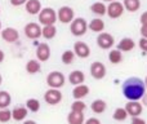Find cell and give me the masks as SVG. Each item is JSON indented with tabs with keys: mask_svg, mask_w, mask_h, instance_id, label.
<instances>
[{
	"mask_svg": "<svg viewBox=\"0 0 147 124\" xmlns=\"http://www.w3.org/2000/svg\"><path fill=\"white\" fill-rule=\"evenodd\" d=\"M123 94L128 101H140L146 93V85L145 81L141 78L132 76L124 80L123 83Z\"/></svg>",
	"mask_w": 147,
	"mask_h": 124,
	"instance_id": "obj_1",
	"label": "cell"
},
{
	"mask_svg": "<svg viewBox=\"0 0 147 124\" xmlns=\"http://www.w3.org/2000/svg\"><path fill=\"white\" fill-rule=\"evenodd\" d=\"M66 83V76L61 71H52L47 76V85L52 89H59Z\"/></svg>",
	"mask_w": 147,
	"mask_h": 124,
	"instance_id": "obj_2",
	"label": "cell"
},
{
	"mask_svg": "<svg viewBox=\"0 0 147 124\" xmlns=\"http://www.w3.org/2000/svg\"><path fill=\"white\" fill-rule=\"evenodd\" d=\"M38 16L39 22L43 26H53L57 22V13L53 8H43Z\"/></svg>",
	"mask_w": 147,
	"mask_h": 124,
	"instance_id": "obj_3",
	"label": "cell"
},
{
	"mask_svg": "<svg viewBox=\"0 0 147 124\" xmlns=\"http://www.w3.org/2000/svg\"><path fill=\"white\" fill-rule=\"evenodd\" d=\"M86 30H88V23L83 17L74 18V21L70 23V31L74 36H83L85 35Z\"/></svg>",
	"mask_w": 147,
	"mask_h": 124,
	"instance_id": "obj_4",
	"label": "cell"
},
{
	"mask_svg": "<svg viewBox=\"0 0 147 124\" xmlns=\"http://www.w3.org/2000/svg\"><path fill=\"white\" fill-rule=\"evenodd\" d=\"M57 18L61 23H71L75 18V12L71 7H67V5H63L58 9L57 12Z\"/></svg>",
	"mask_w": 147,
	"mask_h": 124,
	"instance_id": "obj_5",
	"label": "cell"
},
{
	"mask_svg": "<svg viewBox=\"0 0 147 124\" xmlns=\"http://www.w3.org/2000/svg\"><path fill=\"white\" fill-rule=\"evenodd\" d=\"M44 101L47 102L51 106H54V105H58L59 102L62 101V93L59 89H52L49 88L48 91L44 93Z\"/></svg>",
	"mask_w": 147,
	"mask_h": 124,
	"instance_id": "obj_6",
	"label": "cell"
},
{
	"mask_svg": "<svg viewBox=\"0 0 147 124\" xmlns=\"http://www.w3.org/2000/svg\"><path fill=\"white\" fill-rule=\"evenodd\" d=\"M115 44V39L111 34L109 33H101L97 36V45L101 49H110Z\"/></svg>",
	"mask_w": 147,
	"mask_h": 124,
	"instance_id": "obj_7",
	"label": "cell"
},
{
	"mask_svg": "<svg viewBox=\"0 0 147 124\" xmlns=\"http://www.w3.org/2000/svg\"><path fill=\"white\" fill-rule=\"evenodd\" d=\"M25 31V35L26 38L31 39V40H35V39H39L41 36V27L39 23H35V22H30L25 26L23 28Z\"/></svg>",
	"mask_w": 147,
	"mask_h": 124,
	"instance_id": "obj_8",
	"label": "cell"
},
{
	"mask_svg": "<svg viewBox=\"0 0 147 124\" xmlns=\"http://www.w3.org/2000/svg\"><path fill=\"white\" fill-rule=\"evenodd\" d=\"M124 10L125 9H124V7H123V3L112 1V3H109L106 14H109V17L112 18V20H116V18L121 17L123 13H124Z\"/></svg>",
	"mask_w": 147,
	"mask_h": 124,
	"instance_id": "obj_9",
	"label": "cell"
},
{
	"mask_svg": "<svg viewBox=\"0 0 147 124\" xmlns=\"http://www.w3.org/2000/svg\"><path fill=\"white\" fill-rule=\"evenodd\" d=\"M107 71H106V66L103 65L102 62L96 61L90 65V75L92 78H94L96 80H101L106 76Z\"/></svg>",
	"mask_w": 147,
	"mask_h": 124,
	"instance_id": "obj_10",
	"label": "cell"
},
{
	"mask_svg": "<svg viewBox=\"0 0 147 124\" xmlns=\"http://www.w3.org/2000/svg\"><path fill=\"white\" fill-rule=\"evenodd\" d=\"M74 53L78 56L79 58H88L90 56V48L86 43L84 41H76L74 44Z\"/></svg>",
	"mask_w": 147,
	"mask_h": 124,
	"instance_id": "obj_11",
	"label": "cell"
},
{
	"mask_svg": "<svg viewBox=\"0 0 147 124\" xmlns=\"http://www.w3.org/2000/svg\"><path fill=\"white\" fill-rule=\"evenodd\" d=\"M36 58L39 62H45L51 58V47L47 43H40L36 48Z\"/></svg>",
	"mask_w": 147,
	"mask_h": 124,
	"instance_id": "obj_12",
	"label": "cell"
},
{
	"mask_svg": "<svg viewBox=\"0 0 147 124\" xmlns=\"http://www.w3.org/2000/svg\"><path fill=\"white\" fill-rule=\"evenodd\" d=\"M124 109L127 110L128 117H132V118L140 117V115L142 114V111H143L142 104H140L138 101H128V104L125 105Z\"/></svg>",
	"mask_w": 147,
	"mask_h": 124,
	"instance_id": "obj_13",
	"label": "cell"
},
{
	"mask_svg": "<svg viewBox=\"0 0 147 124\" xmlns=\"http://www.w3.org/2000/svg\"><path fill=\"white\" fill-rule=\"evenodd\" d=\"M0 33H1V38L4 39L7 43H14V41H17L18 38H20L18 31L13 27H5L4 30H1Z\"/></svg>",
	"mask_w": 147,
	"mask_h": 124,
	"instance_id": "obj_14",
	"label": "cell"
},
{
	"mask_svg": "<svg viewBox=\"0 0 147 124\" xmlns=\"http://www.w3.org/2000/svg\"><path fill=\"white\" fill-rule=\"evenodd\" d=\"M69 81L75 87L80 85V84H83L85 81V74L81 70H74L69 75Z\"/></svg>",
	"mask_w": 147,
	"mask_h": 124,
	"instance_id": "obj_15",
	"label": "cell"
},
{
	"mask_svg": "<svg viewBox=\"0 0 147 124\" xmlns=\"http://www.w3.org/2000/svg\"><path fill=\"white\" fill-rule=\"evenodd\" d=\"M136 48V41L132 38H123L117 44V51L120 52H130Z\"/></svg>",
	"mask_w": 147,
	"mask_h": 124,
	"instance_id": "obj_16",
	"label": "cell"
},
{
	"mask_svg": "<svg viewBox=\"0 0 147 124\" xmlns=\"http://www.w3.org/2000/svg\"><path fill=\"white\" fill-rule=\"evenodd\" d=\"M41 9L43 8H41L40 0H27V3H26V12L31 16L39 14Z\"/></svg>",
	"mask_w": 147,
	"mask_h": 124,
	"instance_id": "obj_17",
	"label": "cell"
},
{
	"mask_svg": "<svg viewBox=\"0 0 147 124\" xmlns=\"http://www.w3.org/2000/svg\"><path fill=\"white\" fill-rule=\"evenodd\" d=\"M89 92H90V89H89L88 85H85V84H80V85H76L75 88H74L72 96H74L75 100H83L84 97L88 96Z\"/></svg>",
	"mask_w": 147,
	"mask_h": 124,
	"instance_id": "obj_18",
	"label": "cell"
},
{
	"mask_svg": "<svg viewBox=\"0 0 147 124\" xmlns=\"http://www.w3.org/2000/svg\"><path fill=\"white\" fill-rule=\"evenodd\" d=\"M28 114V110L25 106H17L12 110V119H14L16 122H22L26 119Z\"/></svg>",
	"mask_w": 147,
	"mask_h": 124,
	"instance_id": "obj_19",
	"label": "cell"
},
{
	"mask_svg": "<svg viewBox=\"0 0 147 124\" xmlns=\"http://www.w3.org/2000/svg\"><path fill=\"white\" fill-rule=\"evenodd\" d=\"M90 109L94 114H103L107 109V104L105 100H94L90 104Z\"/></svg>",
	"mask_w": 147,
	"mask_h": 124,
	"instance_id": "obj_20",
	"label": "cell"
},
{
	"mask_svg": "<svg viewBox=\"0 0 147 124\" xmlns=\"http://www.w3.org/2000/svg\"><path fill=\"white\" fill-rule=\"evenodd\" d=\"M84 122H85L84 112L70 111L69 115H67V123H69V124H84Z\"/></svg>",
	"mask_w": 147,
	"mask_h": 124,
	"instance_id": "obj_21",
	"label": "cell"
},
{
	"mask_svg": "<svg viewBox=\"0 0 147 124\" xmlns=\"http://www.w3.org/2000/svg\"><path fill=\"white\" fill-rule=\"evenodd\" d=\"M88 28L90 31H93V33L101 34V33H103V30H105V22L101 18H94V20H92L90 22H89Z\"/></svg>",
	"mask_w": 147,
	"mask_h": 124,
	"instance_id": "obj_22",
	"label": "cell"
},
{
	"mask_svg": "<svg viewBox=\"0 0 147 124\" xmlns=\"http://www.w3.org/2000/svg\"><path fill=\"white\" fill-rule=\"evenodd\" d=\"M123 7L128 12L134 13L141 8V0H124L123 1Z\"/></svg>",
	"mask_w": 147,
	"mask_h": 124,
	"instance_id": "obj_23",
	"label": "cell"
},
{
	"mask_svg": "<svg viewBox=\"0 0 147 124\" xmlns=\"http://www.w3.org/2000/svg\"><path fill=\"white\" fill-rule=\"evenodd\" d=\"M90 10L97 16H105L107 12V7L103 1H96L90 5Z\"/></svg>",
	"mask_w": 147,
	"mask_h": 124,
	"instance_id": "obj_24",
	"label": "cell"
},
{
	"mask_svg": "<svg viewBox=\"0 0 147 124\" xmlns=\"http://www.w3.org/2000/svg\"><path fill=\"white\" fill-rule=\"evenodd\" d=\"M40 70H41V66L38 60H30V61L26 63V71H27L28 74H31V75L38 74Z\"/></svg>",
	"mask_w": 147,
	"mask_h": 124,
	"instance_id": "obj_25",
	"label": "cell"
},
{
	"mask_svg": "<svg viewBox=\"0 0 147 124\" xmlns=\"http://www.w3.org/2000/svg\"><path fill=\"white\" fill-rule=\"evenodd\" d=\"M57 34V28L56 26H43L41 27V36L45 39H48V40H51V39H53L54 36H56Z\"/></svg>",
	"mask_w": 147,
	"mask_h": 124,
	"instance_id": "obj_26",
	"label": "cell"
},
{
	"mask_svg": "<svg viewBox=\"0 0 147 124\" xmlns=\"http://www.w3.org/2000/svg\"><path fill=\"white\" fill-rule=\"evenodd\" d=\"M12 104V97H10L9 92L7 91H0V110L8 109V106Z\"/></svg>",
	"mask_w": 147,
	"mask_h": 124,
	"instance_id": "obj_27",
	"label": "cell"
},
{
	"mask_svg": "<svg viewBox=\"0 0 147 124\" xmlns=\"http://www.w3.org/2000/svg\"><path fill=\"white\" fill-rule=\"evenodd\" d=\"M109 60L112 65H117V63L123 61V53L120 51H117V49H112L109 53Z\"/></svg>",
	"mask_w": 147,
	"mask_h": 124,
	"instance_id": "obj_28",
	"label": "cell"
},
{
	"mask_svg": "<svg viewBox=\"0 0 147 124\" xmlns=\"http://www.w3.org/2000/svg\"><path fill=\"white\" fill-rule=\"evenodd\" d=\"M112 118H114L116 122H124L128 118V112L124 107H117V109H115L114 114H112Z\"/></svg>",
	"mask_w": 147,
	"mask_h": 124,
	"instance_id": "obj_29",
	"label": "cell"
},
{
	"mask_svg": "<svg viewBox=\"0 0 147 124\" xmlns=\"http://www.w3.org/2000/svg\"><path fill=\"white\" fill-rule=\"evenodd\" d=\"M25 107L31 112H38L39 110H40V102L36 98H28L27 101H26Z\"/></svg>",
	"mask_w": 147,
	"mask_h": 124,
	"instance_id": "obj_30",
	"label": "cell"
},
{
	"mask_svg": "<svg viewBox=\"0 0 147 124\" xmlns=\"http://www.w3.org/2000/svg\"><path fill=\"white\" fill-rule=\"evenodd\" d=\"M61 60L65 65H71L74 62V60H75V53H74V51H70V49L65 51L61 56Z\"/></svg>",
	"mask_w": 147,
	"mask_h": 124,
	"instance_id": "obj_31",
	"label": "cell"
},
{
	"mask_svg": "<svg viewBox=\"0 0 147 124\" xmlns=\"http://www.w3.org/2000/svg\"><path fill=\"white\" fill-rule=\"evenodd\" d=\"M85 109H86V105L81 100H75L71 104V111L74 112H84Z\"/></svg>",
	"mask_w": 147,
	"mask_h": 124,
	"instance_id": "obj_32",
	"label": "cell"
},
{
	"mask_svg": "<svg viewBox=\"0 0 147 124\" xmlns=\"http://www.w3.org/2000/svg\"><path fill=\"white\" fill-rule=\"evenodd\" d=\"M12 119V111L8 109L0 110V123H8Z\"/></svg>",
	"mask_w": 147,
	"mask_h": 124,
	"instance_id": "obj_33",
	"label": "cell"
},
{
	"mask_svg": "<svg viewBox=\"0 0 147 124\" xmlns=\"http://www.w3.org/2000/svg\"><path fill=\"white\" fill-rule=\"evenodd\" d=\"M130 124H146V120L142 119L141 117H134V118H132Z\"/></svg>",
	"mask_w": 147,
	"mask_h": 124,
	"instance_id": "obj_34",
	"label": "cell"
},
{
	"mask_svg": "<svg viewBox=\"0 0 147 124\" xmlns=\"http://www.w3.org/2000/svg\"><path fill=\"white\" fill-rule=\"evenodd\" d=\"M26 3H27V0H10V4L13 7H21V5L26 4Z\"/></svg>",
	"mask_w": 147,
	"mask_h": 124,
	"instance_id": "obj_35",
	"label": "cell"
},
{
	"mask_svg": "<svg viewBox=\"0 0 147 124\" xmlns=\"http://www.w3.org/2000/svg\"><path fill=\"white\" fill-rule=\"evenodd\" d=\"M140 48L143 52H147V39H143V38L140 39Z\"/></svg>",
	"mask_w": 147,
	"mask_h": 124,
	"instance_id": "obj_36",
	"label": "cell"
},
{
	"mask_svg": "<svg viewBox=\"0 0 147 124\" xmlns=\"http://www.w3.org/2000/svg\"><path fill=\"white\" fill-rule=\"evenodd\" d=\"M140 22L142 26H147V12L142 13V16H141V18H140Z\"/></svg>",
	"mask_w": 147,
	"mask_h": 124,
	"instance_id": "obj_37",
	"label": "cell"
},
{
	"mask_svg": "<svg viewBox=\"0 0 147 124\" xmlns=\"http://www.w3.org/2000/svg\"><path fill=\"white\" fill-rule=\"evenodd\" d=\"M84 124H101V122H99L97 118H89L88 120L84 122Z\"/></svg>",
	"mask_w": 147,
	"mask_h": 124,
	"instance_id": "obj_38",
	"label": "cell"
},
{
	"mask_svg": "<svg viewBox=\"0 0 147 124\" xmlns=\"http://www.w3.org/2000/svg\"><path fill=\"white\" fill-rule=\"evenodd\" d=\"M141 35L143 39H147V26H141Z\"/></svg>",
	"mask_w": 147,
	"mask_h": 124,
	"instance_id": "obj_39",
	"label": "cell"
},
{
	"mask_svg": "<svg viewBox=\"0 0 147 124\" xmlns=\"http://www.w3.org/2000/svg\"><path fill=\"white\" fill-rule=\"evenodd\" d=\"M142 106H147V93H145V96L142 97Z\"/></svg>",
	"mask_w": 147,
	"mask_h": 124,
	"instance_id": "obj_40",
	"label": "cell"
},
{
	"mask_svg": "<svg viewBox=\"0 0 147 124\" xmlns=\"http://www.w3.org/2000/svg\"><path fill=\"white\" fill-rule=\"evenodd\" d=\"M4 58H5V54H4V52H3L1 49H0V63L4 61Z\"/></svg>",
	"mask_w": 147,
	"mask_h": 124,
	"instance_id": "obj_41",
	"label": "cell"
},
{
	"mask_svg": "<svg viewBox=\"0 0 147 124\" xmlns=\"http://www.w3.org/2000/svg\"><path fill=\"white\" fill-rule=\"evenodd\" d=\"M23 124H38V123L34 122V120H26V122H23Z\"/></svg>",
	"mask_w": 147,
	"mask_h": 124,
	"instance_id": "obj_42",
	"label": "cell"
},
{
	"mask_svg": "<svg viewBox=\"0 0 147 124\" xmlns=\"http://www.w3.org/2000/svg\"><path fill=\"white\" fill-rule=\"evenodd\" d=\"M105 3H112V1H116V0H103Z\"/></svg>",
	"mask_w": 147,
	"mask_h": 124,
	"instance_id": "obj_43",
	"label": "cell"
},
{
	"mask_svg": "<svg viewBox=\"0 0 147 124\" xmlns=\"http://www.w3.org/2000/svg\"><path fill=\"white\" fill-rule=\"evenodd\" d=\"M143 81H145V85H146V89H147V76L145 78V80H143Z\"/></svg>",
	"mask_w": 147,
	"mask_h": 124,
	"instance_id": "obj_44",
	"label": "cell"
},
{
	"mask_svg": "<svg viewBox=\"0 0 147 124\" xmlns=\"http://www.w3.org/2000/svg\"><path fill=\"white\" fill-rule=\"evenodd\" d=\"M1 83H3V78H1V75H0V85H1Z\"/></svg>",
	"mask_w": 147,
	"mask_h": 124,
	"instance_id": "obj_45",
	"label": "cell"
},
{
	"mask_svg": "<svg viewBox=\"0 0 147 124\" xmlns=\"http://www.w3.org/2000/svg\"><path fill=\"white\" fill-rule=\"evenodd\" d=\"M0 31H1V21H0Z\"/></svg>",
	"mask_w": 147,
	"mask_h": 124,
	"instance_id": "obj_46",
	"label": "cell"
}]
</instances>
